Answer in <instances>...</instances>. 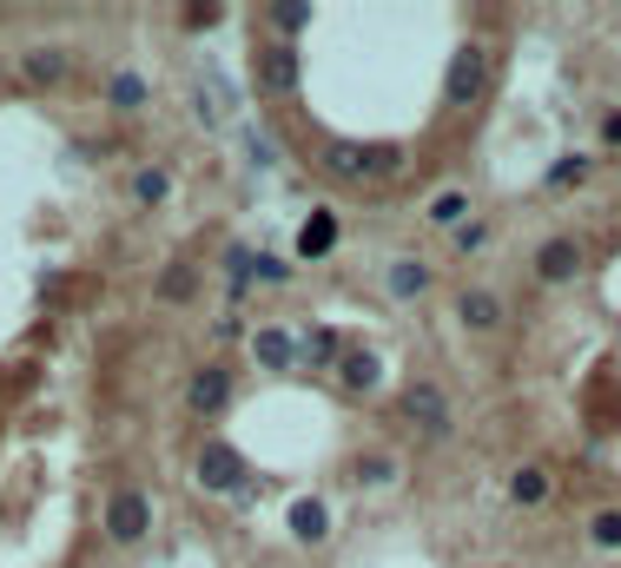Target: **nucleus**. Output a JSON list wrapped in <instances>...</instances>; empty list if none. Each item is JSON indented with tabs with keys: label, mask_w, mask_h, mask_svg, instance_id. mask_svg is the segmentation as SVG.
I'll return each mask as SVG.
<instances>
[{
	"label": "nucleus",
	"mask_w": 621,
	"mask_h": 568,
	"mask_svg": "<svg viewBox=\"0 0 621 568\" xmlns=\"http://www.w3.org/2000/svg\"><path fill=\"white\" fill-rule=\"evenodd\" d=\"M298 357H311V364H337V357H344V344H337L331 324H318V331H305V338H298Z\"/></svg>",
	"instance_id": "f3484780"
},
{
	"label": "nucleus",
	"mask_w": 621,
	"mask_h": 568,
	"mask_svg": "<svg viewBox=\"0 0 621 568\" xmlns=\"http://www.w3.org/2000/svg\"><path fill=\"white\" fill-rule=\"evenodd\" d=\"M225 272H232V285H225V291H232V298H245V291H251V245H232V252H225Z\"/></svg>",
	"instance_id": "b1692460"
},
{
	"label": "nucleus",
	"mask_w": 621,
	"mask_h": 568,
	"mask_svg": "<svg viewBox=\"0 0 621 568\" xmlns=\"http://www.w3.org/2000/svg\"><path fill=\"white\" fill-rule=\"evenodd\" d=\"M582 179H588V159L582 152H569V159H556V166H549V192H569Z\"/></svg>",
	"instance_id": "4be33fe9"
},
{
	"label": "nucleus",
	"mask_w": 621,
	"mask_h": 568,
	"mask_svg": "<svg viewBox=\"0 0 621 568\" xmlns=\"http://www.w3.org/2000/svg\"><path fill=\"white\" fill-rule=\"evenodd\" d=\"M107 100H113V106H139V100H146V79H139V73H113Z\"/></svg>",
	"instance_id": "393cba45"
},
{
	"label": "nucleus",
	"mask_w": 621,
	"mask_h": 568,
	"mask_svg": "<svg viewBox=\"0 0 621 568\" xmlns=\"http://www.w3.org/2000/svg\"><path fill=\"white\" fill-rule=\"evenodd\" d=\"M251 357H258L264 370H291V364H298V344H291V331L264 324V331H251Z\"/></svg>",
	"instance_id": "9d476101"
},
{
	"label": "nucleus",
	"mask_w": 621,
	"mask_h": 568,
	"mask_svg": "<svg viewBox=\"0 0 621 568\" xmlns=\"http://www.w3.org/2000/svg\"><path fill=\"white\" fill-rule=\"evenodd\" d=\"M601 139H608V146H621V113H608V119H601Z\"/></svg>",
	"instance_id": "c756f323"
},
{
	"label": "nucleus",
	"mask_w": 621,
	"mask_h": 568,
	"mask_svg": "<svg viewBox=\"0 0 621 568\" xmlns=\"http://www.w3.org/2000/svg\"><path fill=\"white\" fill-rule=\"evenodd\" d=\"M509 496H516L522 509H543V503H549V476H543L536 463H529V469H516V476H509Z\"/></svg>",
	"instance_id": "4468645a"
},
{
	"label": "nucleus",
	"mask_w": 621,
	"mask_h": 568,
	"mask_svg": "<svg viewBox=\"0 0 621 568\" xmlns=\"http://www.w3.org/2000/svg\"><path fill=\"white\" fill-rule=\"evenodd\" d=\"M358 476H364V482H390V463H384V456H371V463H358Z\"/></svg>",
	"instance_id": "c85d7f7f"
},
{
	"label": "nucleus",
	"mask_w": 621,
	"mask_h": 568,
	"mask_svg": "<svg viewBox=\"0 0 621 568\" xmlns=\"http://www.w3.org/2000/svg\"><path fill=\"white\" fill-rule=\"evenodd\" d=\"M450 238H457V252H483V245H489V225H476V218H463V225H457Z\"/></svg>",
	"instance_id": "bb28decb"
},
{
	"label": "nucleus",
	"mask_w": 621,
	"mask_h": 568,
	"mask_svg": "<svg viewBox=\"0 0 621 568\" xmlns=\"http://www.w3.org/2000/svg\"><path fill=\"white\" fill-rule=\"evenodd\" d=\"M364 159H371L364 139H331V146H324V173L344 179V186H364Z\"/></svg>",
	"instance_id": "6e6552de"
},
{
	"label": "nucleus",
	"mask_w": 621,
	"mask_h": 568,
	"mask_svg": "<svg viewBox=\"0 0 621 568\" xmlns=\"http://www.w3.org/2000/svg\"><path fill=\"white\" fill-rule=\"evenodd\" d=\"M152 291H159V304H192V298H199V272H192L186 258H172Z\"/></svg>",
	"instance_id": "9b49d317"
},
{
	"label": "nucleus",
	"mask_w": 621,
	"mask_h": 568,
	"mask_svg": "<svg viewBox=\"0 0 621 568\" xmlns=\"http://www.w3.org/2000/svg\"><path fill=\"white\" fill-rule=\"evenodd\" d=\"M588 542H595L601 555H621V509H601V516L588 522Z\"/></svg>",
	"instance_id": "412c9836"
},
{
	"label": "nucleus",
	"mask_w": 621,
	"mask_h": 568,
	"mask_svg": "<svg viewBox=\"0 0 621 568\" xmlns=\"http://www.w3.org/2000/svg\"><path fill=\"white\" fill-rule=\"evenodd\" d=\"M133 192H139V205H165V192H172V179H165L159 166H146V173H133Z\"/></svg>",
	"instance_id": "5701e85b"
},
{
	"label": "nucleus",
	"mask_w": 621,
	"mask_h": 568,
	"mask_svg": "<svg viewBox=\"0 0 621 568\" xmlns=\"http://www.w3.org/2000/svg\"><path fill=\"white\" fill-rule=\"evenodd\" d=\"M331 245H337V212H311L298 231V258H331Z\"/></svg>",
	"instance_id": "f8f14e48"
},
{
	"label": "nucleus",
	"mask_w": 621,
	"mask_h": 568,
	"mask_svg": "<svg viewBox=\"0 0 621 568\" xmlns=\"http://www.w3.org/2000/svg\"><path fill=\"white\" fill-rule=\"evenodd\" d=\"M251 278H264V285H285V265H278V258H264V252H258V258H251Z\"/></svg>",
	"instance_id": "cd10ccee"
},
{
	"label": "nucleus",
	"mask_w": 621,
	"mask_h": 568,
	"mask_svg": "<svg viewBox=\"0 0 621 568\" xmlns=\"http://www.w3.org/2000/svg\"><path fill=\"white\" fill-rule=\"evenodd\" d=\"M384 285H390V298H423V291H430V265H423V258H397V265L384 272Z\"/></svg>",
	"instance_id": "ddd939ff"
},
{
	"label": "nucleus",
	"mask_w": 621,
	"mask_h": 568,
	"mask_svg": "<svg viewBox=\"0 0 621 568\" xmlns=\"http://www.w3.org/2000/svg\"><path fill=\"white\" fill-rule=\"evenodd\" d=\"M186 403L199 417H219L225 403H232V370L225 364H206V370H192V383H186Z\"/></svg>",
	"instance_id": "423d86ee"
},
{
	"label": "nucleus",
	"mask_w": 621,
	"mask_h": 568,
	"mask_svg": "<svg viewBox=\"0 0 621 568\" xmlns=\"http://www.w3.org/2000/svg\"><path fill=\"white\" fill-rule=\"evenodd\" d=\"M324 529H331V516H324L318 496H311V503H291V535H298V542H318Z\"/></svg>",
	"instance_id": "aec40b11"
},
{
	"label": "nucleus",
	"mask_w": 621,
	"mask_h": 568,
	"mask_svg": "<svg viewBox=\"0 0 621 568\" xmlns=\"http://www.w3.org/2000/svg\"><path fill=\"white\" fill-rule=\"evenodd\" d=\"M483 87H489V53H483V47H457L450 79H443V100H450V106H470V100H483Z\"/></svg>",
	"instance_id": "7ed1b4c3"
},
{
	"label": "nucleus",
	"mask_w": 621,
	"mask_h": 568,
	"mask_svg": "<svg viewBox=\"0 0 621 568\" xmlns=\"http://www.w3.org/2000/svg\"><path fill=\"white\" fill-rule=\"evenodd\" d=\"M337 364H344V383H350V390H377V377H384L377 351H344Z\"/></svg>",
	"instance_id": "2eb2a0df"
},
{
	"label": "nucleus",
	"mask_w": 621,
	"mask_h": 568,
	"mask_svg": "<svg viewBox=\"0 0 621 568\" xmlns=\"http://www.w3.org/2000/svg\"><path fill=\"white\" fill-rule=\"evenodd\" d=\"M430 218H436V225H463V192H436Z\"/></svg>",
	"instance_id": "a878e982"
},
{
	"label": "nucleus",
	"mask_w": 621,
	"mask_h": 568,
	"mask_svg": "<svg viewBox=\"0 0 621 568\" xmlns=\"http://www.w3.org/2000/svg\"><path fill=\"white\" fill-rule=\"evenodd\" d=\"M107 535H113L120 548L146 542V535H152V496H146V490H113V496H107Z\"/></svg>",
	"instance_id": "f03ea898"
},
{
	"label": "nucleus",
	"mask_w": 621,
	"mask_h": 568,
	"mask_svg": "<svg viewBox=\"0 0 621 568\" xmlns=\"http://www.w3.org/2000/svg\"><path fill=\"white\" fill-rule=\"evenodd\" d=\"M21 73L34 79V87H53V79H66V53H53V47H34V53L21 60Z\"/></svg>",
	"instance_id": "dca6fc26"
},
{
	"label": "nucleus",
	"mask_w": 621,
	"mask_h": 568,
	"mask_svg": "<svg viewBox=\"0 0 621 568\" xmlns=\"http://www.w3.org/2000/svg\"><path fill=\"white\" fill-rule=\"evenodd\" d=\"M575 272H582V245H575V238H549V245L536 252V278L543 285H575Z\"/></svg>",
	"instance_id": "0eeeda50"
},
{
	"label": "nucleus",
	"mask_w": 621,
	"mask_h": 568,
	"mask_svg": "<svg viewBox=\"0 0 621 568\" xmlns=\"http://www.w3.org/2000/svg\"><path fill=\"white\" fill-rule=\"evenodd\" d=\"M403 417H410L423 437H436V443L457 430V424H450V403H443V390H436V383H410V390H403Z\"/></svg>",
	"instance_id": "20e7f679"
},
{
	"label": "nucleus",
	"mask_w": 621,
	"mask_h": 568,
	"mask_svg": "<svg viewBox=\"0 0 621 568\" xmlns=\"http://www.w3.org/2000/svg\"><path fill=\"white\" fill-rule=\"evenodd\" d=\"M364 179H377V186L403 179V146H371V159H364Z\"/></svg>",
	"instance_id": "6ab92c4d"
},
{
	"label": "nucleus",
	"mask_w": 621,
	"mask_h": 568,
	"mask_svg": "<svg viewBox=\"0 0 621 568\" xmlns=\"http://www.w3.org/2000/svg\"><path fill=\"white\" fill-rule=\"evenodd\" d=\"M199 482H206V496H251L245 456H238L232 443H206V450H199Z\"/></svg>",
	"instance_id": "f257e3e1"
},
{
	"label": "nucleus",
	"mask_w": 621,
	"mask_h": 568,
	"mask_svg": "<svg viewBox=\"0 0 621 568\" xmlns=\"http://www.w3.org/2000/svg\"><path fill=\"white\" fill-rule=\"evenodd\" d=\"M457 317H463V331H496V324H502V298L489 285H470L457 298Z\"/></svg>",
	"instance_id": "1a4fd4ad"
},
{
	"label": "nucleus",
	"mask_w": 621,
	"mask_h": 568,
	"mask_svg": "<svg viewBox=\"0 0 621 568\" xmlns=\"http://www.w3.org/2000/svg\"><path fill=\"white\" fill-rule=\"evenodd\" d=\"M264 21H272L285 40H298V34L311 27V8H305V0H278V8H264Z\"/></svg>",
	"instance_id": "a211bd4d"
},
{
	"label": "nucleus",
	"mask_w": 621,
	"mask_h": 568,
	"mask_svg": "<svg viewBox=\"0 0 621 568\" xmlns=\"http://www.w3.org/2000/svg\"><path fill=\"white\" fill-rule=\"evenodd\" d=\"M258 87L264 93H291L298 87V47L291 40H264L258 47Z\"/></svg>",
	"instance_id": "39448f33"
}]
</instances>
